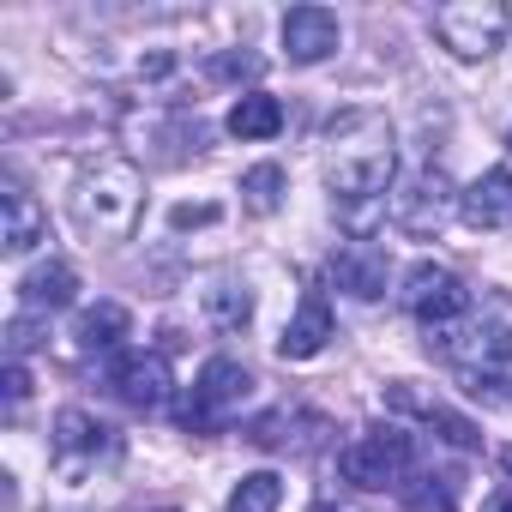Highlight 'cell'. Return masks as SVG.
Wrapping results in <instances>:
<instances>
[{
  "label": "cell",
  "instance_id": "obj_1",
  "mask_svg": "<svg viewBox=\"0 0 512 512\" xmlns=\"http://www.w3.org/2000/svg\"><path fill=\"white\" fill-rule=\"evenodd\" d=\"M326 145V187L332 205L344 211V223L356 229V241H368L374 211L392 193V169H398V145H392V121L380 109H338L320 133Z\"/></svg>",
  "mask_w": 512,
  "mask_h": 512
},
{
  "label": "cell",
  "instance_id": "obj_2",
  "mask_svg": "<svg viewBox=\"0 0 512 512\" xmlns=\"http://www.w3.org/2000/svg\"><path fill=\"white\" fill-rule=\"evenodd\" d=\"M428 344L458 368L464 392L494 404V410H512V332L488 314H464L458 326H440L428 332Z\"/></svg>",
  "mask_w": 512,
  "mask_h": 512
},
{
  "label": "cell",
  "instance_id": "obj_3",
  "mask_svg": "<svg viewBox=\"0 0 512 512\" xmlns=\"http://www.w3.org/2000/svg\"><path fill=\"white\" fill-rule=\"evenodd\" d=\"M73 223L91 235V241H133L139 229V211H145V175L127 163V157H103L91 163L79 181H73V199H67Z\"/></svg>",
  "mask_w": 512,
  "mask_h": 512
},
{
  "label": "cell",
  "instance_id": "obj_4",
  "mask_svg": "<svg viewBox=\"0 0 512 512\" xmlns=\"http://www.w3.org/2000/svg\"><path fill=\"white\" fill-rule=\"evenodd\" d=\"M121 458V434L109 422H97L91 410H61L55 434H49V464L67 488H85L97 470H109Z\"/></svg>",
  "mask_w": 512,
  "mask_h": 512
},
{
  "label": "cell",
  "instance_id": "obj_5",
  "mask_svg": "<svg viewBox=\"0 0 512 512\" xmlns=\"http://www.w3.org/2000/svg\"><path fill=\"white\" fill-rule=\"evenodd\" d=\"M247 398H253V374H247L241 362L217 356V362L199 368V380H193V392L175 404V416H181L187 434H217V428H229V416H235Z\"/></svg>",
  "mask_w": 512,
  "mask_h": 512
},
{
  "label": "cell",
  "instance_id": "obj_6",
  "mask_svg": "<svg viewBox=\"0 0 512 512\" xmlns=\"http://www.w3.org/2000/svg\"><path fill=\"white\" fill-rule=\"evenodd\" d=\"M410 464H416V440L404 428H368L338 452V470L356 488H392L410 476Z\"/></svg>",
  "mask_w": 512,
  "mask_h": 512
},
{
  "label": "cell",
  "instance_id": "obj_7",
  "mask_svg": "<svg viewBox=\"0 0 512 512\" xmlns=\"http://www.w3.org/2000/svg\"><path fill=\"white\" fill-rule=\"evenodd\" d=\"M512 31V13L500 0H458V7L434 13V37L458 55V61H488Z\"/></svg>",
  "mask_w": 512,
  "mask_h": 512
},
{
  "label": "cell",
  "instance_id": "obj_8",
  "mask_svg": "<svg viewBox=\"0 0 512 512\" xmlns=\"http://www.w3.org/2000/svg\"><path fill=\"white\" fill-rule=\"evenodd\" d=\"M452 211H458V193H452L446 169H434V163H422V169L392 193V223H398L404 235H416V241L440 235Z\"/></svg>",
  "mask_w": 512,
  "mask_h": 512
},
{
  "label": "cell",
  "instance_id": "obj_9",
  "mask_svg": "<svg viewBox=\"0 0 512 512\" xmlns=\"http://www.w3.org/2000/svg\"><path fill=\"white\" fill-rule=\"evenodd\" d=\"M404 314H410V320H422L428 332L458 326V320L470 314V290L458 284V272H446V266L422 260V266H410V278H404Z\"/></svg>",
  "mask_w": 512,
  "mask_h": 512
},
{
  "label": "cell",
  "instance_id": "obj_10",
  "mask_svg": "<svg viewBox=\"0 0 512 512\" xmlns=\"http://www.w3.org/2000/svg\"><path fill=\"white\" fill-rule=\"evenodd\" d=\"M109 386H115V398L121 404H133V410H157V404H169V362L157 356V350H127L115 368H109Z\"/></svg>",
  "mask_w": 512,
  "mask_h": 512
},
{
  "label": "cell",
  "instance_id": "obj_11",
  "mask_svg": "<svg viewBox=\"0 0 512 512\" xmlns=\"http://www.w3.org/2000/svg\"><path fill=\"white\" fill-rule=\"evenodd\" d=\"M338 13H326V7H290L284 13V55L296 61V67H320L326 55H338Z\"/></svg>",
  "mask_w": 512,
  "mask_h": 512
},
{
  "label": "cell",
  "instance_id": "obj_12",
  "mask_svg": "<svg viewBox=\"0 0 512 512\" xmlns=\"http://www.w3.org/2000/svg\"><path fill=\"white\" fill-rule=\"evenodd\" d=\"M332 284H338L344 296H356V302H380V296H386V247L350 235V241L332 253Z\"/></svg>",
  "mask_w": 512,
  "mask_h": 512
},
{
  "label": "cell",
  "instance_id": "obj_13",
  "mask_svg": "<svg viewBox=\"0 0 512 512\" xmlns=\"http://www.w3.org/2000/svg\"><path fill=\"white\" fill-rule=\"evenodd\" d=\"M458 217L470 229H512V169H482L458 193Z\"/></svg>",
  "mask_w": 512,
  "mask_h": 512
},
{
  "label": "cell",
  "instance_id": "obj_14",
  "mask_svg": "<svg viewBox=\"0 0 512 512\" xmlns=\"http://www.w3.org/2000/svg\"><path fill=\"white\" fill-rule=\"evenodd\" d=\"M332 308H326V296L320 290H308L302 296V308H296V320L284 326V338H278V356L284 362H308V356H320L326 344H332Z\"/></svg>",
  "mask_w": 512,
  "mask_h": 512
},
{
  "label": "cell",
  "instance_id": "obj_15",
  "mask_svg": "<svg viewBox=\"0 0 512 512\" xmlns=\"http://www.w3.org/2000/svg\"><path fill=\"white\" fill-rule=\"evenodd\" d=\"M386 404H392V410H404V416H422V422H428V428H440V440H452L458 452H476V446H482L476 422H464L458 410H446V404H434V398L410 392L404 380H398V386H386Z\"/></svg>",
  "mask_w": 512,
  "mask_h": 512
},
{
  "label": "cell",
  "instance_id": "obj_16",
  "mask_svg": "<svg viewBox=\"0 0 512 512\" xmlns=\"http://www.w3.org/2000/svg\"><path fill=\"white\" fill-rule=\"evenodd\" d=\"M0 211H7V229H0V247H7V253H31V247L43 241L49 217H43V205H37L19 181H7V193H0Z\"/></svg>",
  "mask_w": 512,
  "mask_h": 512
},
{
  "label": "cell",
  "instance_id": "obj_17",
  "mask_svg": "<svg viewBox=\"0 0 512 512\" xmlns=\"http://www.w3.org/2000/svg\"><path fill=\"white\" fill-rule=\"evenodd\" d=\"M19 296H25V308H31V314L73 308V296H79V272H73L67 260H49V266H37V272L19 284Z\"/></svg>",
  "mask_w": 512,
  "mask_h": 512
},
{
  "label": "cell",
  "instance_id": "obj_18",
  "mask_svg": "<svg viewBox=\"0 0 512 512\" xmlns=\"http://www.w3.org/2000/svg\"><path fill=\"white\" fill-rule=\"evenodd\" d=\"M121 338H127V308H121V302H97V308H85L79 326H73L79 356H109V350H121Z\"/></svg>",
  "mask_w": 512,
  "mask_h": 512
},
{
  "label": "cell",
  "instance_id": "obj_19",
  "mask_svg": "<svg viewBox=\"0 0 512 512\" xmlns=\"http://www.w3.org/2000/svg\"><path fill=\"white\" fill-rule=\"evenodd\" d=\"M199 302H205V320H211L217 332H241V326L253 320V290H247L241 278H229V272H223V278H211Z\"/></svg>",
  "mask_w": 512,
  "mask_h": 512
},
{
  "label": "cell",
  "instance_id": "obj_20",
  "mask_svg": "<svg viewBox=\"0 0 512 512\" xmlns=\"http://www.w3.org/2000/svg\"><path fill=\"white\" fill-rule=\"evenodd\" d=\"M223 127H229L235 139H272V133L284 127V103L266 97V91H247V97H235V109H229Z\"/></svg>",
  "mask_w": 512,
  "mask_h": 512
},
{
  "label": "cell",
  "instance_id": "obj_21",
  "mask_svg": "<svg viewBox=\"0 0 512 512\" xmlns=\"http://www.w3.org/2000/svg\"><path fill=\"white\" fill-rule=\"evenodd\" d=\"M241 205H247L253 217H272V211L284 205V169H278V163H253V169L241 175Z\"/></svg>",
  "mask_w": 512,
  "mask_h": 512
},
{
  "label": "cell",
  "instance_id": "obj_22",
  "mask_svg": "<svg viewBox=\"0 0 512 512\" xmlns=\"http://www.w3.org/2000/svg\"><path fill=\"white\" fill-rule=\"evenodd\" d=\"M278 506H284V482H278L272 470L241 476L235 494H229V512H278Z\"/></svg>",
  "mask_w": 512,
  "mask_h": 512
},
{
  "label": "cell",
  "instance_id": "obj_23",
  "mask_svg": "<svg viewBox=\"0 0 512 512\" xmlns=\"http://www.w3.org/2000/svg\"><path fill=\"white\" fill-rule=\"evenodd\" d=\"M260 73V55H217L211 61V79H253Z\"/></svg>",
  "mask_w": 512,
  "mask_h": 512
},
{
  "label": "cell",
  "instance_id": "obj_24",
  "mask_svg": "<svg viewBox=\"0 0 512 512\" xmlns=\"http://www.w3.org/2000/svg\"><path fill=\"white\" fill-rule=\"evenodd\" d=\"M25 392H31V374H25V362H13V368H7V410H13V416L25 410Z\"/></svg>",
  "mask_w": 512,
  "mask_h": 512
},
{
  "label": "cell",
  "instance_id": "obj_25",
  "mask_svg": "<svg viewBox=\"0 0 512 512\" xmlns=\"http://www.w3.org/2000/svg\"><path fill=\"white\" fill-rule=\"evenodd\" d=\"M482 512H512V488H500V494H488V506Z\"/></svg>",
  "mask_w": 512,
  "mask_h": 512
},
{
  "label": "cell",
  "instance_id": "obj_26",
  "mask_svg": "<svg viewBox=\"0 0 512 512\" xmlns=\"http://www.w3.org/2000/svg\"><path fill=\"white\" fill-rule=\"evenodd\" d=\"M500 464H506V470H512V452H500Z\"/></svg>",
  "mask_w": 512,
  "mask_h": 512
},
{
  "label": "cell",
  "instance_id": "obj_27",
  "mask_svg": "<svg viewBox=\"0 0 512 512\" xmlns=\"http://www.w3.org/2000/svg\"><path fill=\"white\" fill-rule=\"evenodd\" d=\"M151 512H175V506H151Z\"/></svg>",
  "mask_w": 512,
  "mask_h": 512
},
{
  "label": "cell",
  "instance_id": "obj_28",
  "mask_svg": "<svg viewBox=\"0 0 512 512\" xmlns=\"http://www.w3.org/2000/svg\"><path fill=\"white\" fill-rule=\"evenodd\" d=\"M506 151H512V139H506Z\"/></svg>",
  "mask_w": 512,
  "mask_h": 512
}]
</instances>
